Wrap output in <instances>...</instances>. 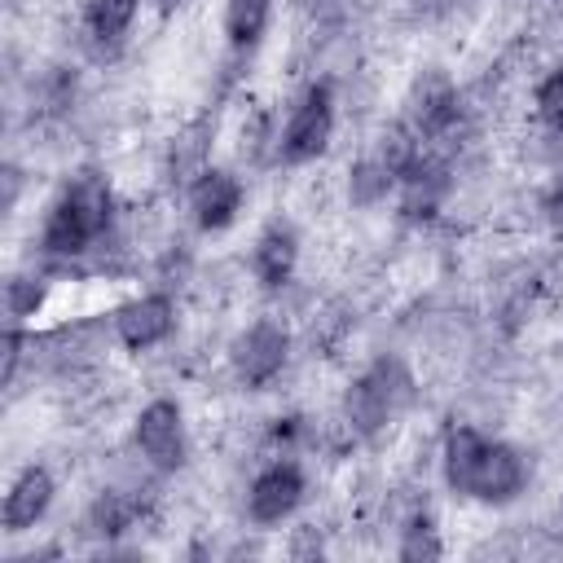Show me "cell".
<instances>
[{"label": "cell", "mask_w": 563, "mask_h": 563, "mask_svg": "<svg viewBox=\"0 0 563 563\" xmlns=\"http://www.w3.org/2000/svg\"><path fill=\"white\" fill-rule=\"evenodd\" d=\"M444 479L466 497L510 501V497H519L528 471H523V457L510 444L484 440L471 427H453L444 435Z\"/></svg>", "instance_id": "obj_1"}, {"label": "cell", "mask_w": 563, "mask_h": 563, "mask_svg": "<svg viewBox=\"0 0 563 563\" xmlns=\"http://www.w3.org/2000/svg\"><path fill=\"white\" fill-rule=\"evenodd\" d=\"M110 224V185L92 172H84L79 180H70L62 189V198L53 202L48 220H44V251L48 255H79L88 251V242H97Z\"/></svg>", "instance_id": "obj_2"}, {"label": "cell", "mask_w": 563, "mask_h": 563, "mask_svg": "<svg viewBox=\"0 0 563 563\" xmlns=\"http://www.w3.org/2000/svg\"><path fill=\"white\" fill-rule=\"evenodd\" d=\"M409 374L396 365V361H378L374 369H365L352 387H347V400H343V409H347V422L361 431V435H374L405 400H409Z\"/></svg>", "instance_id": "obj_3"}, {"label": "cell", "mask_w": 563, "mask_h": 563, "mask_svg": "<svg viewBox=\"0 0 563 563\" xmlns=\"http://www.w3.org/2000/svg\"><path fill=\"white\" fill-rule=\"evenodd\" d=\"M330 132H334L330 88L317 84V88L303 92V101L295 106V114H290V123H286L282 158H286V163H308V158H317V154L330 145Z\"/></svg>", "instance_id": "obj_4"}, {"label": "cell", "mask_w": 563, "mask_h": 563, "mask_svg": "<svg viewBox=\"0 0 563 563\" xmlns=\"http://www.w3.org/2000/svg\"><path fill=\"white\" fill-rule=\"evenodd\" d=\"M136 449L158 466V471H176L185 462V422H180V405L172 400H150L136 413Z\"/></svg>", "instance_id": "obj_5"}, {"label": "cell", "mask_w": 563, "mask_h": 563, "mask_svg": "<svg viewBox=\"0 0 563 563\" xmlns=\"http://www.w3.org/2000/svg\"><path fill=\"white\" fill-rule=\"evenodd\" d=\"M299 501H303V475L290 462L264 466L246 493V510L255 523H282Z\"/></svg>", "instance_id": "obj_6"}, {"label": "cell", "mask_w": 563, "mask_h": 563, "mask_svg": "<svg viewBox=\"0 0 563 563\" xmlns=\"http://www.w3.org/2000/svg\"><path fill=\"white\" fill-rule=\"evenodd\" d=\"M286 347H290V339H286L282 325L255 321L246 334H238V343H233V365H238V374H242L251 387H260V383H268V378L286 365Z\"/></svg>", "instance_id": "obj_7"}, {"label": "cell", "mask_w": 563, "mask_h": 563, "mask_svg": "<svg viewBox=\"0 0 563 563\" xmlns=\"http://www.w3.org/2000/svg\"><path fill=\"white\" fill-rule=\"evenodd\" d=\"M172 325H176V308H172L167 295H141V299H132V303H123V308L114 312L119 339H123L128 347H136V352L163 343V339L172 334Z\"/></svg>", "instance_id": "obj_8"}, {"label": "cell", "mask_w": 563, "mask_h": 563, "mask_svg": "<svg viewBox=\"0 0 563 563\" xmlns=\"http://www.w3.org/2000/svg\"><path fill=\"white\" fill-rule=\"evenodd\" d=\"M238 207H242V185H238V176L211 172V167L198 172V180H194V189H189V211H194L198 229H224V224H233Z\"/></svg>", "instance_id": "obj_9"}, {"label": "cell", "mask_w": 563, "mask_h": 563, "mask_svg": "<svg viewBox=\"0 0 563 563\" xmlns=\"http://www.w3.org/2000/svg\"><path fill=\"white\" fill-rule=\"evenodd\" d=\"M48 501H53V475H48L44 466H26V471L13 479V488L4 493V528H9V532L35 528V523L44 519Z\"/></svg>", "instance_id": "obj_10"}, {"label": "cell", "mask_w": 563, "mask_h": 563, "mask_svg": "<svg viewBox=\"0 0 563 563\" xmlns=\"http://www.w3.org/2000/svg\"><path fill=\"white\" fill-rule=\"evenodd\" d=\"M444 194H449V172H444L440 163L418 158L413 167L400 172V211H405V216L422 220V216L440 211Z\"/></svg>", "instance_id": "obj_11"}, {"label": "cell", "mask_w": 563, "mask_h": 563, "mask_svg": "<svg viewBox=\"0 0 563 563\" xmlns=\"http://www.w3.org/2000/svg\"><path fill=\"white\" fill-rule=\"evenodd\" d=\"M295 255H299V246H295V233L290 229H268L260 242H255V277L264 282V286H282V282H290V273H295Z\"/></svg>", "instance_id": "obj_12"}, {"label": "cell", "mask_w": 563, "mask_h": 563, "mask_svg": "<svg viewBox=\"0 0 563 563\" xmlns=\"http://www.w3.org/2000/svg\"><path fill=\"white\" fill-rule=\"evenodd\" d=\"M268 9H273V0H229L224 4V31H229V40L238 48L255 44L264 35V26H268Z\"/></svg>", "instance_id": "obj_13"}, {"label": "cell", "mask_w": 563, "mask_h": 563, "mask_svg": "<svg viewBox=\"0 0 563 563\" xmlns=\"http://www.w3.org/2000/svg\"><path fill=\"white\" fill-rule=\"evenodd\" d=\"M132 18H136V0H88V9H84L88 31L97 40H106V44L123 40V31L132 26Z\"/></svg>", "instance_id": "obj_14"}, {"label": "cell", "mask_w": 563, "mask_h": 563, "mask_svg": "<svg viewBox=\"0 0 563 563\" xmlns=\"http://www.w3.org/2000/svg\"><path fill=\"white\" fill-rule=\"evenodd\" d=\"M391 180H400L383 158H365V163H356L352 167V202H361V207H369V202H378L387 189H391Z\"/></svg>", "instance_id": "obj_15"}, {"label": "cell", "mask_w": 563, "mask_h": 563, "mask_svg": "<svg viewBox=\"0 0 563 563\" xmlns=\"http://www.w3.org/2000/svg\"><path fill=\"white\" fill-rule=\"evenodd\" d=\"M92 532H101V537H114V532H123L128 523H132V501H123L119 493H101L97 501H92Z\"/></svg>", "instance_id": "obj_16"}, {"label": "cell", "mask_w": 563, "mask_h": 563, "mask_svg": "<svg viewBox=\"0 0 563 563\" xmlns=\"http://www.w3.org/2000/svg\"><path fill=\"white\" fill-rule=\"evenodd\" d=\"M400 559L418 563V559H440V537H435V523L422 515L405 528V541H400Z\"/></svg>", "instance_id": "obj_17"}, {"label": "cell", "mask_w": 563, "mask_h": 563, "mask_svg": "<svg viewBox=\"0 0 563 563\" xmlns=\"http://www.w3.org/2000/svg\"><path fill=\"white\" fill-rule=\"evenodd\" d=\"M537 114H541L554 132H563V66L541 79V88H537Z\"/></svg>", "instance_id": "obj_18"}, {"label": "cell", "mask_w": 563, "mask_h": 563, "mask_svg": "<svg viewBox=\"0 0 563 563\" xmlns=\"http://www.w3.org/2000/svg\"><path fill=\"white\" fill-rule=\"evenodd\" d=\"M4 299H9V317H35V308L44 303V286L31 277H13Z\"/></svg>", "instance_id": "obj_19"}, {"label": "cell", "mask_w": 563, "mask_h": 563, "mask_svg": "<svg viewBox=\"0 0 563 563\" xmlns=\"http://www.w3.org/2000/svg\"><path fill=\"white\" fill-rule=\"evenodd\" d=\"M198 136H202V128H194V132H185V141H176V150H172V167H176V172L198 167V158H202V150H207V141H198Z\"/></svg>", "instance_id": "obj_20"}, {"label": "cell", "mask_w": 563, "mask_h": 563, "mask_svg": "<svg viewBox=\"0 0 563 563\" xmlns=\"http://www.w3.org/2000/svg\"><path fill=\"white\" fill-rule=\"evenodd\" d=\"M18 347H22V334H18V330H9V334H4V383H9V378H13V369H18V356H22Z\"/></svg>", "instance_id": "obj_21"}, {"label": "cell", "mask_w": 563, "mask_h": 563, "mask_svg": "<svg viewBox=\"0 0 563 563\" xmlns=\"http://www.w3.org/2000/svg\"><path fill=\"white\" fill-rule=\"evenodd\" d=\"M554 207H559V211H563V185H559V194H554Z\"/></svg>", "instance_id": "obj_22"}, {"label": "cell", "mask_w": 563, "mask_h": 563, "mask_svg": "<svg viewBox=\"0 0 563 563\" xmlns=\"http://www.w3.org/2000/svg\"><path fill=\"white\" fill-rule=\"evenodd\" d=\"M158 4H172V0H158Z\"/></svg>", "instance_id": "obj_23"}, {"label": "cell", "mask_w": 563, "mask_h": 563, "mask_svg": "<svg viewBox=\"0 0 563 563\" xmlns=\"http://www.w3.org/2000/svg\"><path fill=\"white\" fill-rule=\"evenodd\" d=\"M312 4H317V0H312Z\"/></svg>", "instance_id": "obj_24"}]
</instances>
